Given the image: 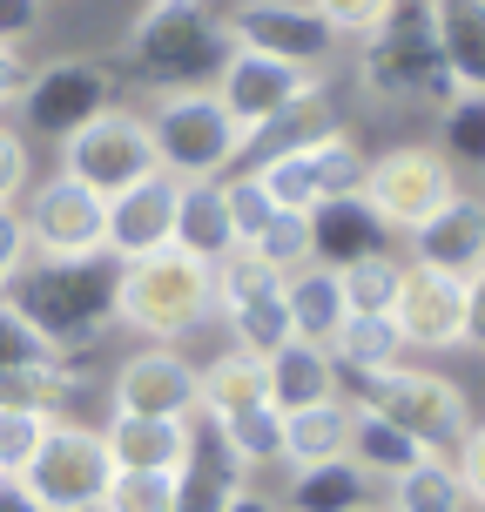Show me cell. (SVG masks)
Returning <instances> with one entry per match:
<instances>
[{
    "label": "cell",
    "instance_id": "obj_1",
    "mask_svg": "<svg viewBox=\"0 0 485 512\" xmlns=\"http://www.w3.org/2000/svg\"><path fill=\"white\" fill-rule=\"evenodd\" d=\"M7 297L48 344L81 351L108 324H122V256L95 250V256H75V263H27Z\"/></svg>",
    "mask_w": 485,
    "mask_h": 512
},
{
    "label": "cell",
    "instance_id": "obj_2",
    "mask_svg": "<svg viewBox=\"0 0 485 512\" xmlns=\"http://www.w3.org/2000/svg\"><path fill=\"white\" fill-rule=\"evenodd\" d=\"M128 48H135L142 75L162 95H196V88L223 81L236 34H230V21L209 14V0H149L135 14V27H128Z\"/></svg>",
    "mask_w": 485,
    "mask_h": 512
},
{
    "label": "cell",
    "instance_id": "obj_3",
    "mask_svg": "<svg viewBox=\"0 0 485 512\" xmlns=\"http://www.w3.org/2000/svg\"><path fill=\"white\" fill-rule=\"evenodd\" d=\"M358 81L378 102H459V81L438 48V0H391L364 34Z\"/></svg>",
    "mask_w": 485,
    "mask_h": 512
},
{
    "label": "cell",
    "instance_id": "obj_4",
    "mask_svg": "<svg viewBox=\"0 0 485 512\" xmlns=\"http://www.w3.org/2000/svg\"><path fill=\"white\" fill-rule=\"evenodd\" d=\"M216 310V263L203 256H182L176 243L155 256L122 263V324L128 331L155 337V344H176Z\"/></svg>",
    "mask_w": 485,
    "mask_h": 512
},
{
    "label": "cell",
    "instance_id": "obj_5",
    "mask_svg": "<svg viewBox=\"0 0 485 512\" xmlns=\"http://www.w3.org/2000/svg\"><path fill=\"white\" fill-rule=\"evenodd\" d=\"M149 135H155V155L176 182H209L223 176L236 155L250 149L243 128L230 122V108L216 102V88H196V95H162L149 115Z\"/></svg>",
    "mask_w": 485,
    "mask_h": 512
},
{
    "label": "cell",
    "instance_id": "obj_6",
    "mask_svg": "<svg viewBox=\"0 0 485 512\" xmlns=\"http://www.w3.org/2000/svg\"><path fill=\"white\" fill-rule=\"evenodd\" d=\"M364 405L391 418L398 432H411L425 452H452L465 432H472V411H465V391L438 371H405L391 364L378 378H364Z\"/></svg>",
    "mask_w": 485,
    "mask_h": 512
},
{
    "label": "cell",
    "instance_id": "obj_7",
    "mask_svg": "<svg viewBox=\"0 0 485 512\" xmlns=\"http://www.w3.org/2000/svg\"><path fill=\"white\" fill-rule=\"evenodd\" d=\"M162 169L155 155V135H149V115H128V108H108L95 122L61 142V176L88 182L95 196H122L128 182H142Z\"/></svg>",
    "mask_w": 485,
    "mask_h": 512
},
{
    "label": "cell",
    "instance_id": "obj_8",
    "mask_svg": "<svg viewBox=\"0 0 485 512\" xmlns=\"http://www.w3.org/2000/svg\"><path fill=\"white\" fill-rule=\"evenodd\" d=\"M14 102H21V128L27 135L68 142V135H81L95 115L115 108V75H108L102 61H88V54H75V61H48V68L27 75V88L14 95Z\"/></svg>",
    "mask_w": 485,
    "mask_h": 512
},
{
    "label": "cell",
    "instance_id": "obj_9",
    "mask_svg": "<svg viewBox=\"0 0 485 512\" xmlns=\"http://www.w3.org/2000/svg\"><path fill=\"white\" fill-rule=\"evenodd\" d=\"M21 479L48 512H95L108 479H115L108 438L88 432V425H48V438H41V452H34V465Z\"/></svg>",
    "mask_w": 485,
    "mask_h": 512
},
{
    "label": "cell",
    "instance_id": "obj_10",
    "mask_svg": "<svg viewBox=\"0 0 485 512\" xmlns=\"http://www.w3.org/2000/svg\"><path fill=\"white\" fill-rule=\"evenodd\" d=\"M27 223V250L41 263H75V256L108 250V196H95L75 176H48L21 209Z\"/></svg>",
    "mask_w": 485,
    "mask_h": 512
},
{
    "label": "cell",
    "instance_id": "obj_11",
    "mask_svg": "<svg viewBox=\"0 0 485 512\" xmlns=\"http://www.w3.org/2000/svg\"><path fill=\"white\" fill-rule=\"evenodd\" d=\"M358 196L378 209L384 230H405L411 236V230H425L459 189H452V162H445V155H432V149H391V155H378V162L364 169Z\"/></svg>",
    "mask_w": 485,
    "mask_h": 512
},
{
    "label": "cell",
    "instance_id": "obj_12",
    "mask_svg": "<svg viewBox=\"0 0 485 512\" xmlns=\"http://www.w3.org/2000/svg\"><path fill=\"white\" fill-rule=\"evenodd\" d=\"M310 95H317V68H297V61H277V54H256V48H236L223 81H216V102L230 108L243 142H256L277 115H290Z\"/></svg>",
    "mask_w": 485,
    "mask_h": 512
},
{
    "label": "cell",
    "instance_id": "obj_13",
    "mask_svg": "<svg viewBox=\"0 0 485 512\" xmlns=\"http://www.w3.org/2000/svg\"><path fill=\"white\" fill-rule=\"evenodd\" d=\"M216 304L230 310L236 351L250 358H270L277 344H290V304H283V277L263 263V256L236 250L216 263Z\"/></svg>",
    "mask_w": 485,
    "mask_h": 512
},
{
    "label": "cell",
    "instance_id": "obj_14",
    "mask_svg": "<svg viewBox=\"0 0 485 512\" xmlns=\"http://www.w3.org/2000/svg\"><path fill=\"white\" fill-rule=\"evenodd\" d=\"M391 324L418 351H452V344H465V277L438 270V263H411L405 277H398Z\"/></svg>",
    "mask_w": 485,
    "mask_h": 512
},
{
    "label": "cell",
    "instance_id": "obj_15",
    "mask_svg": "<svg viewBox=\"0 0 485 512\" xmlns=\"http://www.w3.org/2000/svg\"><path fill=\"white\" fill-rule=\"evenodd\" d=\"M230 34H236V48L277 54V61H297V68H317L337 41L331 21L310 0H243L230 14Z\"/></svg>",
    "mask_w": 485,
    "mask_h": 512
},
{
    "label": "cell",
    "instance_id": "obj_16",
    "mask_svg": "<svg viewBox=\"0 0 485 512\" xmlns=\"http://www.w3.org/2000/svg\"><path fill=\"white\" fill-rule=\"evenodd\" d=\"M196 405H203V371L176 358L169 344L135 351L115 378V411H135V418H189Z\"/></svg>",
    "mask_w": 485,
    "mask_h": 512
},
{
    "label": "cell",
    "instance_id": "obj_17",
    "mask_svg": "<svg viewBox=\"0 0 485 512\" xmlns=\"http://www.w3.org/2000/svg\"><path fill=\"white\" fill-rule=\"evenodd\" d=\"M176 203H182V182L169 169H155V176L128 182L122 196H108V256H155L169 250V236H176Z\"/></svg>",
    "mask_w": 485,
    "mask_h": 512
},
{
    "label": "cell",
    "instance_id": "obj_18",
    "mask_svg": "<svg viewBox=\"0 0 485 512\" xmlns=\"http://www.w3.org/2000/svg\"><path fill=\"white\" fill-rule=\"evenodd\" d=\"M75 378L81 371L68 364V351L34 331L21 310H14V297H0V398H34L41 405V391L75 384Z\"/></svg>",
    "mask_w": 485,
    "mask_h": 512
},
{
    "label": "cell",
    "instance_id": "obj_19",
    "mask_svg": "<svg viewBox=\"0 0 485 512\" xmlns=\"http://www.w3.org/2000/svg\"><path fill=\"white\" fill-rule=\"evenodd\" d=\"M243 492V465L223 445L216 418H189V459L176 479V512H223Z\"/></svg>",
    "mask_w": 485,
    "mask_h": 512
},
{
    "label": "cell",
    "instance_id": "obj_20",
    "mask_svg": "<svg viewBox=\"0 0 485 512\" xmlns=\"http://www.w3.org/2000/svg\"><path fill=\"white\" fill-rule=\"evenodd\" d=\"M411 256L452 270V277H479L485 270V203L479 196H452L425 230H411Z\"/></svg>",
    "mask_w": 485,
    "mask_h": 512
},
{
    "label": "cell",
    "instance_id": "obj_21",
    "mask_svg": "<svg viewBox=\"0 0 485 512\" xmlns=\"http://www.w3.org/2000/svg\"><path fill=\"white\" fill-rule=\"evenodd\" d=\"M102 438H108L115 472H182V459H189V418H135V411H115V425Z\"/></svg>",
    "mask_w": 485,
    "mask_h": 512
},
{
    "label": "cell",
    "instance_id": "obj_22",
    "mask_svg": "<svg viewBox=\"0 0 485 512\" xmlns=\"http://www.w3.org/2000/svg\"><path fill=\"white\" fill-rule=\"evenodd\" d=\"M263 378H270V405H277V418L337 398V364H331V351H324V344H304V337L277 344V351L263 358Z\"/></svg>",
    "mask_w": 485,
    "mask_h": 512
},
{
    "label": "cell",
    "instance_id": "obj_23",
    "mask_svg": "<svg viewBox=\"0 0 485 512\" xmlns=\"http://www.w3.org/2000/svg\"><path fill=\"white\" fill-rule=\"evenodd\" d=\"M182 256H203V263H223L236 256V223H230V196H223V182H182V203H176V236H169Z\"/></svg>",
    "mask_w": 485,
    "mask_h": 512
},
{
    "label": "cell",
    "instance_id": "obj_24",
    "mask_svg": "<svg viewBox=\"0 0 485 512\" xmlns=\"http://www.w3.org/2000/svg\"><path fill=\"white\" fill-rule=\"evenodd\" d=\"M310 236H317V256L324 270H344L358 256H384V223L364 196H331V203L310 209Z\"/></svg>",
    "mask_w": 485,
    "mask_h": 512
},
{
    "label": "cell",
    "instance_id": "obj_25",
    "mask_svg": "<svg viewBox=\"0 0 485 512\" xmlns=\"http://www.w3.org/2000/svg\"><path fill=\"white\" fill-rule=\"evenodd\" d=\"M283 304H290V337H304V344H324V351H331L337 324H344V290H337V270H324V263L290 270V277H283Z\"/></svg>",
    "mask_w": 485,
    "mask_h": 512
},
{
    "label": "cell",
    "instance_id": "obj_26",
    "mask_svg": "<svg viewBox=\"0 0 485 512\" xmlns=\"http://www.w3.org/2000/svg\"><path fill=\"white\" fill-rule=\"evenodd\" d=\"M438 48L459 95H485V0H438Z\"/></svg>",
    "mask_w": 485,
    "mask_h": 512
},
{
    "label": "cell",
    "instance_id": "obj_27",
    "mask_svg": "<svg viewBox=\"0 0 485 512\" xmlns=\"http://www.w3.org/2000/svg\"><path fill=\"white\" fill-rule=\"evenodd\" d=\"M283 459L297 465H324V459H351V405H337V398H324V405H304L283 418Z\"/></svg>",
    "mask_w": 485,
    "mask_h": 512
},
{
    "label": "cell",
    "instance_id": "obj_28",
    "mask_svg": "<svg viewBox=\"0 0 485 512\" xmlns=\"http://www.w3.org/2000/svg\"><path fill=\"white\" fill-rule=\"evenodd\" d=\"M358 506H371V472L358 459L304 465L290 486V512H358Z\"/></svg>",
    "mask_w": 485,
    "mask_h": 512
},
{
    "label": "cell",
    "instance_id": "obj_29",
    "mask_svg": "<svg viewBox=\"0 0 485 512\" xmlns=\"http://www.w3.org/2000/svg\"><path fill=\"white\" fill-rule=\"evenodd\" d=\"M250 405H270V378H263V358L250 351H230V358H216L203 371V418H236V411Z\"/></svg>",
    "mask_w": 485,
    "mask_h": 512
},
{
    "label": "cell",
    "instance_id": "obj_30",
    "mask_svg": "<svg viewBox=\"0 0 485 512\" xmlns=\"http://www.w3.org/2000/svg\"><path fill=\"white\" fill-rule=\"evenodd\" d=\"M351 459H358L371 479H378V472L398 479V472H411V465L425 459V445H418L411 432H398L391 418H378L371 405H358V411H351Z\"/></svg>",
    "mask_w": 485,
    "mask_h": 512
},
{
    "label": "cell",
    "instance_id": "obj_31",
    "mask_svg": "<svg viewBox=\"0 0 485 512\" xmlns=\"http://www.w3.org/2000/svg\"><path fill=\"white\" fill-rule=\"evenodd\" d=\"M398 351H405V337H398V324L391 317H344L331 337V358L344 364V371H358V378H378V371H391L398 364Z\"/></svg>",
    "mask_w": 485,
    "mask_h": 512
},
{
    "label": "cell",
    "instance_id": "obj_32",
    "mask_svg": "<svg viewBox=\"0 0 485 512\" xmlns=\"http://www.w3.org/2000/svg\"><path fill=\"white\" fill-rule=\"evenodd\" d=\"M398 263L391 256H358V263H344L337 270V290H344V317H391L398 304Z\"/></svg>",
    "mask_w": 485,
    "mask_h": 512
},
{
    "label": "cell",
    "instance_id": "obj_33",
    "mask_svg": "<svg viewBox=\"0 0 485 512\" xmlns=\"http://www.w3.org/2000/svg\"><path fill=\"white\" fill-rule=\"evenodd\" d=\"M398 512H465V486L445 452H425L411 472H398Z\"/></svg>",
    "mask_w": 485,
    "mask_h": 512
},
{
    "label": "cell",
    "instance_id": "obj_34",
    "mask_svg": "<svg viewBox=\"0 0 485 512\" xmlns=\"http://www.w3.org/2000/svg\"><path fill=\"white\" fill-rule=\"evenodd\" d=\"M250 256H263L277 277H290V270H304V263H317V236H310V209H277L270 223H263V236L256 243H243Z\"/></svg>",
    "mask_w": 485,
    "mask_h": 512
},
{
    "label": "cell",
    "instance_id": "obj_35",
    "mask_svg": "<svg viewBox=\"0 0 485 512\" xmlns=\"http://www.w3.org/2000/svg\"><path fill=\"white\" fill-rule=\"evenodd\" d=\"M304 155H310V169H317L324 203H331V196H358V189H364V169H371V162L358 155V142H351L344 128H324L317 142H304Z\"/></svg>",
    "mask_w": 485,
    "mask_h": 512
},
{
    "label": "cell",
    "instance_id": "obj_36",
    "mask_svg": "<svg viewBox=\"0 0 485 512\" xmlns=\"http://www.w3.org/2000/svg\"><path fill=\"white\" fill-rule=\"evenodd\" d=\"M250 176L263 182V196H270L277 209H317V203H324V189H317V169H310V155H304V149L263 155Z\"/></svg>",
    "mask_w": 485,
    "mask_h": 512
},
{
    "label": "cell",
    "instance_id": "obj_37",
    "mask_svg": "<svg viewBox=\"0 0 485 512\" xmlns=\"http://www.w3.org/2000/svg\"><path fill=\"white\" fill-rule=\"evenodd\" d=\"M216 432H223V445L236 452V465L283 459V418H277V405H250V411H236V418H216Z\"/></svg>",
    "mask_w": 485,
    "mask_h": 512
},
{
    "label": "cell",
    "instance_id": "obj_38",
    "mask_svg": "<svg viewBox=\"0 0 485 512\" xmlns=\"http://www.w3.org/2000/svg\"><path fill=\"white\" fill-rule=\"evenodd\" d=\"M48 405H34V398H0V472H27L34 452H41V438H48Z\"/></svg>",
    "mask_w": 485,
    "mask_h": 512
},
{
    "label": "cell",
    "instance_id": "obj_39",
    "mask_svg": "<svg viewBox=\"0 0 485 512\" xmlns=\"http://www.w3.org/2000/svg\"><path fill=\"white\" fill-rule=\"evenodd\" d=\"M176 479L182 472H115L95 512H176Z\"/></svg>",
    "mask_w": 485,
    "mask_h": 512
},
{
    "label": "cell",
    "instance_id": "obj_40",
    "mask_svg": "<svg viewBox=\"0 0 485 512\" xmlns=\"http://www.w3.org/2000/svg\"><path fill=\"white\" fill-rule=\"evenodd\" d=\"M438 135H445L452 162H465V169H485V95H459V102H445V122H438Z\"/></svg>",
    "mask_w": 485,
    "mask_h": 512
},
{
    "label": "cell",
    "instance_id": "obj_41",
    "mask_svg": "<svg viewBox=\"0 0 485 512\" xmlns=\"http://www.w3.org/2000/svg\"><path fill=\"white\" fill-rule=\"evenodd\" d=\"M223 196H230L236 243H256V236H263V223L277 216V203L263 196V182H256V176H236V182H223Z\"/></svg>",
    "mask_w": 485,
    "mask_h": 512
},
{
    "label": "cell",
    "instance_id": "obj_42",
    "mask_svg": "<svg viewBox=\"0 0 485 512\" xmlns=\"http://www.w3.org/2000/svg\"><path fill=\"white\" fill-rule=\"evenodd\" d=\"M34 263V250H27V223L14 203H0V297L21 283V270Z\"/></svg>",
    "mask_w": 485,
    "mask_h": 512
},
{
    "label": "cell",
    "instance_id": "obj_43",
    "mask_svg": "<svg viewBox=\"0 0 485 512\" xmlns=\"http://www.w3.org/2000/svg\"><path fill=\"white\" fill-rule=\"evenodd\" d=\"M310 7L331 21V34H371V27L384 21L391 0H310Z\"/></svg>",
    "mask_w": 485,
    "mask_h": 512
},
{
    "label": "cell",
    "instance_id": "obj_44",
    "mask_svg": "<svg viewBox=\"0 0 485 512\" xmlns=\"http://www.w3.org/2000/svg\"><path fill=\"white\" fill-rule=\"evenodd\" d=\"M452 472H459V486H465V506H485V425H472V432L459 438Z\"/></svg>",
    "mask_w": 485,
    "mask_h": 512
},
{
    "label": "cell",
    "instance_id": "obj_45",
    "mask_svg": "<svg viewBox=\"0 0 485 512\" xmlns=\"http://www.w3.org/2000/svg\"><path fill=\"white\" fill-rule=\"evenodd\" d=\"M27 189V135L0 128V203H14Z\"/></svg>",
    "mask_w": 485,
    "mask_h": 512
},
{
    "label": "cell",
    "instance_id": "obj_46",
    "mask_svg": "<svg viewBox=\"0 0 485 512\" xmlns=\"http://www.w3.org/2000/svg\"><path fill=\"white\" fill-rule=\"evenodd\" d=\"M41 27V0H0V48H14Z\"/></svg>",
    "mask_w": 485,
    "mask_h": 512
},
{
    "label": "cell",
    "instance_id": "obj_47",
    "mask_svg": "<svg viewBox=\"0 0 485 512\" xmlns=\"http://www.w3.org/2000/svg\"><path fill=\"white\" fill-rule=\"evenodd\" d=\"M465 344L485 351V270H479V277H465Z\"/></svg>",
    "mask_w": 485,
    "mask_h": 512
},
{
    "label": "cell",
    "instance_id": "obj_48",
    "mask_svg": "<svg viewBox=\"0 0 485 512\" xmlns=\"http://www.w3.org/2000/svg\"><path fill=\"white\" fill-rule=\"evenodd\" d=\"M0 512H48L34 492H27V479L21 472H0Z\"/></svg>",
    "mask_w": 485,
    "mask_h": 512
},
{
    "label": "cell",
    "instance_id": "obj_49",
    "mask_svg": "<svg viewBox=\"0 0 485 512\" xmlns=\"http://www.w3.org/2000/svg\"><path fill=\"white\" fill-rule=\"evenodd\" d=\"M21 88H27V61H21V54H14V48H0V108L14 102Z\"/></svg>",
    "mask_w": 485,
    "mask_h": 512
},
{
    "label": "cell",
    "instance_id": "obj_50",
    "mask_svg": "<svg viewBox=\"0 0 485 512\" xmlns=\"http://www.w3.org/2000/svg\"><path fill=\"white\" fill-rule=\"evenodd\" d=\"M223 512H283V506H277V499H263V492H250V486H243V492H236V499H230Z\"/></svg>",
    "mask_w": 485,
    "mask_h": 512
},
{
    "label": "cell",
    "instance_id": "obj_51",
    "mask_svg": "<svg viewBox=\"0 0 485 512\" xmlns=\"http://www.w3.org/2000/svg\"><path fill=\"white\" fill-rule=\"evenodd\" d=\"M358 512H398V506H358Z\"/></svg>",
    "mask_w": 485,
    "mask_h": 512
}]
</instances>
